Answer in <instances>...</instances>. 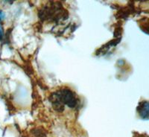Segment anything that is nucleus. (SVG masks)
I'll list each match as a JSON object with an SVG mask.
<instances>
[{
  "label": "nucleus",
  "instance_id": "7ed1b4c3",
  "mask_svg": "<svg viewBox=\"0 0 149 137\" xmlns=\"http://www.w3.org/2000/svg\"><path fill=\"white\" fill-rule=\"evenodd\" d=\"M4 18H5V14H4L2 10H0V22L2 20H3Z\"/></svg>",
  "mask_w": 149,
  "mask_h": 137
},
{
  "label": "nucleus",
  "instance_id": "f03ea898",
  "mask_svg": "<svg viewBox=\"0 0 149 137\" xmlns=\"http://www.w3.org/2000/svg\"><path fill=\"white\" fill-rule=\"evenodd\" d=\"M137 111L139 113V116L141 117V119H144V120H148L149 115L148 102L147 101H143V102H140L137 107Z\"/></svg>",
  "mask_w": 149,
  "mask_h": 137
},
{
  "label": "nucleus",
  "instance_id": "f257e3e1",
  "mask_svg": "<svg viewBox=\"0 0 149 137\" xmlns=\"http://www.w3.org/2000/svg\"><path fill=\"white\" fill-rule=\"evenodd\" d=\"M53 107L57 111H63L64 105L74 108L77 105V97L74 92L68 88H63L52 94L50 98Z\"/></svg>",
  "mask_w": 149,
  "mask_h": 137
},
{
  "label": "nucleus",
  "instance_id": "20e7f679",
  "mask_svg": "<svg viewBox=\"0 0 149 137\" xmlns=\"http://www.w3.org/2000/svg\"><path fill=\"white\" fill-rule=\"evenodd\" d=\"M2 37H3V30H2V28L0 25V40H2Z\"/></svg>",
  "mask_w": 149,
  "mask_h": 137
}]
</instances>
